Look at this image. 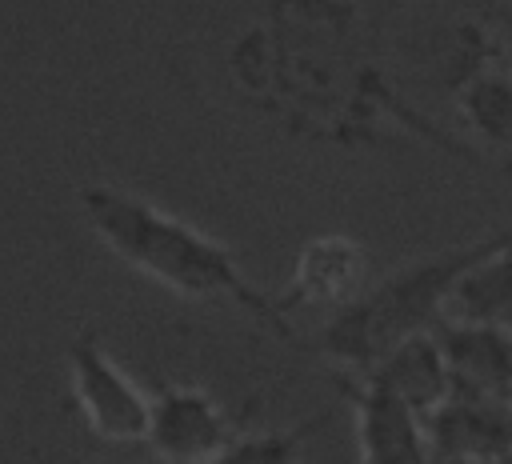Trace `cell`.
<instances>
[{
	"mask_svg": "<svg viewBox=\"0 0 512 464\" xmlns=\"http://www.w3.org/2000/svg\"><path fill=\"white\" fill-rule=\"evenodd\" d=\"M80 208H84L92 232L128 268L144 272L148 280H156L168 292L188 296V300H228V304L244 308L248 316H256L260 324L284 332L280 304L244 280L240 264L232 260V252L220 240L196 232L180 216H172L140 196L116 192L104 184H88L80 192Z\"/></svg>",
	"mask_w": 512,
	"mask_h": 464,
	"instance_id": "cell-1",
	"label": "cell"
},
{
	"mask_svg": "<svg viewBox=\"0 0 512 464\" xmlns=\"http://www.w3.org/2000/svg\"><path fill=\"white\" fill-rule=\"evenodd\" d=\"M512 232L500 236H480L464 248L440 252L432 260H420L404 272H396L392 280H384L380 288L356 296L348 308H340L328 328L320 332L316 348L324 356H332L336 364L368 376L400 340L428 332L432 324H440L444 316V300L452 292V284L480 260L488 256L500 240H508Z\"/></svg>",
	"mask_w": 512,
	"mask_h": 464,
	"instance_id": "cell-2",
	"label": "cell"
},
{
	"mask_svg": "<svg viewBox=\"0 0 512 464\" xmlns=\"http://www.w3.org/2000/svg\"><path fill=\"white\" fill-rule=\"evenodd\" d=\"M68 372H72V396L88 432L116 444L148 440L152 396L104 352L96 332H80L68 344Z\"/></svg>",
	"mask_w": 512,
	"mask_h": 464,
	"instance_id": "cell-3",
	"label": "cell"
},
{
	"mask_svg": "<svg viewBox=\"0 0 512 464\" xmlns=\"http://www.w3.org/2000/svg\"><path fill=\"white\" fill-rule=\"evenodd\" d=\"M236 440L228 412L192 384H164L152 396L148 444L164 464H212Z\"/></svg>",
	"mask_w": 512,
	"mask_h": 464,
	"instance_id": "cell-4",
	"label": "cell"
},
{
	"mask_svg": "<svg viewBox=\"0 0 512 464\" xmlns=\"http://www.w3.org/2000/svg\"><path fill=\"white\" fill-rule=\"evenodd\" d=\"M436 464H480L512 456V400L456 388L428 420Z\"/></svg>",
	"mask_w": 512,
	"mask_h": 464,
	"instance_id": "cell-5",
	"label": "cell"
},
{
	"mask_svg": "<svg viewBox=\"0 0 512 464\" xmlns=\"http://www.w3.org/2000/svg\"><path fill=\"white\" fill-rule=\"evenodd\" d=\"M352 404L360 464H436L424 416L404 404L392 388L372 376H360L352 388Z\"/></svg>",
	"mask_w": 512,
	"mask_h": 464,
	"instance_id": "cell-6",
	"label": "cell"
},
{
	"mask_svg": "<svg viewBox=\"0 0 512 464\" xmlns=\"http://www.w3.org/2000/svg\"><path fill=\"white\" fill-rule=\"evenodd\" d=\"M364 248L348 236H316L300 248L292 284L284 292L280 312L288 308H348L356 296H364Z\"/></svg>",
	"mask_w": 512,
	"mask_h": 464,
	"instance_id": "cell-7",
	"label": "cell"
},
{
	"mask_svg": "<svg viewBox=\"0 0 512 464\" xmlns=\"http://www.w3.org/2000/svg\"><path fill=\"white\" fill-rule=\"evenodd\" d=\"M372 380H380L384 388H392L404 404H412L424 420L456 392V376L448 364V352L440 344V332H416L408 340H400L372 372Z\"/></svg>",
	"mask_w": 512,
	"mask_h": 464,
	"instance_id": "cell-8",
	"label": "cell"
},
{
	"mask_svg": "<svg viewBox=\"0 0 512 464\" xmlns=\"http://www.w3.org/2000/svg\"><path fill=\"white\" fill-rule=\"evenodd\" d=\"M456 388L512 400V324H440Z\"/></svg>",
	"mask_w": 512,
	"mask_h": 464,
	"instance_id": "cell-9",
	"label": "cell"
},
{
	"mask_svg": "<svg viewBox=\"0 0 512 464\" xmlns=\"http://www.w3.org/2000/svg\"><path fill=\"white\" fill-rule=\"evenodd\" d=\"M440 324H512V236L452 284Z\"/></svg>",
	"mask_w": 512,
	"mask_h": 464,
	"instance_id": "cell-10",
	"label": "cell"
},
{
	"mask_svg": "<svg viewBox=\"0 0 512 464\" xmlns=\"http://www.w3.org/2000/svg\"><path fill=\"white\" fill-rule=\"evenodd\" d=\"M460 116L488 144H512V64L476 68L460 88Z\"/></svg>",
	"mask_w": 512,
	"mask_h": 464,
	"instance_id": "cell-11",
	"label": "cell"
},
{
	"mask_svg": "<svg viewBox=\"0 0 512 464\" xmlns=\"http://www.w3.org/2000/svg\"><path fill=\"white\" fill-rule=\"evenodd\" d=\"M320 420L324 416H312V420H304L300 428H288V432H248V436H236L212 464H304L300 448L320 428Z\"/></svg>",
	"mask_w": 512,
	"mask_h": 464,
	"instance_id": "cell-12",
	"label": "cell"
},
{
	"mask_svg": "<svg viewBox=\"0 0 512 464\" xmlns=\"http://www.w3.org/2000/svg\"><path fill=\"white\" fill-rule=\"evenodd\" d=\"M480 464H512V456H500V460H480Z\"/></svg>",
	"mask_w": 512,
	"mask_h": 464,
	"instance_id": "cell-13",
	"label": "cell"
}]
</instances>
